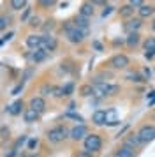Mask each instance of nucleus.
Masks as SVG:
<instances>
[{"label":"nucleus","mask_w":155,"mask_h":157,"mask_svg":"<svg viewBox=\"0 0 155 157\" xmlns=\"http://www.w3.org/2000/svg\"><path fill=\"white\" fill-rule=\"evenodd\" d=\"M16 154H18V150L11 148L9 152H6V157H16Z\"/></svg>","instance_id":"nucleus-45"},{"label":"nucleus","mask_w":155,"mask_h":157,"mask_svg":"<svg viewBox=\"0 0 155 157\" xmlns=\"http://www.w3.org/2000/svg\"><path fill=\"white\" fill-rule=\"evenodd\" d=\"M118 124V113H116V109L115 108H109V109H106V125H116Z\"/></svg>","instance_id":"nucleus-20"},{"label":"nucleus","mask_w":155,"mask_h":157,"mask_svg":"<svg viewBox=\"0 0 155 157\" xmlns=\"http://www.w3.org/2000/svg\"><path fill=\"white\" fill-rule=\"evenodd\" d=\"M129 4L132 6V7H136V9H139L143 4H145V0H129Z\"/></svg>","instance_id":"nucleus-39"},{"label":"nucleus","mask_w":155,"mask_h":157,"mask_svg":"<svg viewBox=\"0 0 155 157\" xmlns=\"http://www.w3.org/2000/svg\"><path fill=\"white\" fill-rule=\"evenodd\" d=\"M123 145H127V147H130V148H138V147H139V145H143V143L139 141V138H138V132H132V134H129L125 138V140H123Z\"/></svg>","instance_id":"nucleus-21"},{"label":"nucleus","mask_w":155,"mask_h":157,"mask_svg":"<svg viewBox=\"0 0 155 157\" xmlns=\"http://www.w3.org/2000/svg\"><path fill=\"white\" fill-rule=\"evenodd\" d=\"M23 86H25V83L21 81L20 85H16V86H14V88H13V92H11V95H18V94H20L21 90H23Z\"/></svg>","instance_id":"nucleus-38"},{"label":"nucleus","mask_w":155,"mask_h":157,"mask_svg":"<svg viewBox=\"0 0 155 157\" xmlns=\"http://www.w3.org/2000/svg\"><path fill=\"white\" fill-rule=\"evenodd\" d=\"M86 136H88V131H86V127H85L83 124H79V125H76V127H72L69 131V138L72 141H81Z\"/></svg>","instance_id":"nucleus-7"},{"label":"nucleus","mask_w":155,"mask_h":157,"mask_svg":"<svg viewBox=\"0 0 155 157\" xmlns=\"http://www.w3.org/2000/svg\"><path fill=\"white\" fill-rule=\"evenodd\" d=\"M32 72H34V69H27V71H25V74H23V79H21V81L25 83V81H27L30 76H32Z\"/></svg>","instance_id":"nucleus-42"},{"label":"nucleus","mask_w":155,"mask_h":157,"mask_svg":"<svg viewBox=\"0 0 155 157\" xmlns=\"http://www.w3.org/2000/svg\"><path fill=\"white\" fill-rule=\"evenodd\" d=\"M127 81H132V83H143L145 78L141 76L139 72H130V74H127Z\"/></svg>","instance_id":"nucleus-28"},{"label":"nucleus","mask_w":155,"mask_h":157,"mask_svg":"<svg viewBox=\"0 0 155 157\" xmlns=\"http://www.w3.org/2000/svg\"><path fill=\"white\" fill-rule=\"evenodd\" d=\"M67 138H69V131L65 127H62V125H56V127L49 129L48 132H46V140H48L49 143H53V145L65 141Z\"/></svg>","instance_id":"nucleus-1"},{"label":"nucleus","mask_w":155,"mask_h":157,"mask_svg":"<svg viewBox=\"0 0 155 157\" xmlns=\"http://www.w3.org/2000/svg\"><path fill=\"white\" fill-rule=\"evenodd\" d=\"M136 11H138V9L132 7L130 4H125V6H120L118 16H120V18H123V20H129V18H132V16H134V13H136Z\"/></svg>","instance_id":"nucleus-17"},{"label":"nucleus","mask_w":155,"mask_h":157,"mask_svg":"<svg viewBox=\"0 0 155 157\" xmlns=\"http://www.w3.org/2000/svg\"><path fill=\"white\" fill-rule=\"evenodd\" d=\"M30 108H34L37 113H42L44 109H46V101H44V97L42 95H35V97H32L30 99V104H28Z\"/></svg>","instance_id":"nucleus-13"},{"label":"nucleus","mask_w":155,"mask_h":157,"mask_svg":"<svg viewBox=\"0 0 155 157\" xmlns=\"http://www.w3.org/2000/svg\"><path fill=\"white\" fill-rule=\"evenodd\" d=\"M79 95L81 97H90V95H95V88L92 83H85V85L79 86Z\"/></svg>","instance_id":"nucleus-23"},{"label":"nucleus","mask_w":155,"mask_h":157,"mask_svg":"<svg viewBox=\"0 0 155 157\" xmlns=\"http://www.w3.org/2000/svg\"><path fill=\"white\" fill-rule=\"evenodd\" d=\"M72 23H74V27H78V29H81V30H85V32L90 34V18H85V16H81V14H76L72 18Z\"/></svg>","instance_id":"nucleus-9"},{"label":"nucleus","mask_w":155,"mask_h":157,"mask_svg":"<svg viewBox=\"0 0 155 157\" xmlns=\"http://www.w3.org/2000/svg\"><path fill=\"white\" fill-rule=\"evenodd\" d=\"M155 57V51H145V58L146 60H150V58H153Z\"/></svg>","instance_id":"nucleus-46"},{"label":"nucleus","mask_w":155,"mask_h":157,"mask_svg":"<svg viewBox=\"0 0 155 157\" xmlns=\"http://www.w3.org/2000/svg\"><path fill=\"white\" fill-rule=\"evenodd\" d=\"M146 101H148V104H153L155 102V92H150V95L146 97Z\"/></svg>","instance_id":"nucleus-44"},{"label":"nucleus","mask_w":155,"mask_h":157,"mask_svg":"<svg viewBox=\"0 0 155 157\" xmlns=\"http://www.w3.org/2000/svg\"><path fill=\"white\" fill-rule=\"evenodd\" d=\"M39 115L41 113H37L34 108H25V111H23V120L27 122V124H34V122L39 120Z\"/></svg>","instance_id":"nucleus-16"},{"label":"nucleus","mask_w":155,"mask_h":157,"mask_svg":"<svg viewBox=\"0 0 155 157\" xmlns=\"http://www.w3.org/2000/svg\"><path fill=\"white\" fill-rule=\"evenodd\" d=\"M93 48H95V50H97V51H100V50H102V44H100V43H97V41H95V43H93Z\"/></svg>","instance_id":"nucleus-47"},{"label":"nucleus","mask_w":155,"mask_h":157,"mask_svg":"<svg viewBox=\"0 0 155 157\" xmlns=\"http://www.w3.org/2000/svg\"><path fill=\"white\" fill-rule=\"evenodd\" d=\"M28 27H30V29H39V27H42V20L37 14L30 16V18H28Z\"/></svg>","instance_id":"nucleus-27"},{"label":"nucleus","mask_w":155,"mask_h":157,"mask_svg":"<svg viewBox=\"0 0 155 157\" xmlns=\"http://www.w3.org/2000/svg\"><path fill=\"white\" fill-rule=\"evenodd\" d=\"M28 16H30V7H25L23 9V14H21V21H25Z\"/></svg>","instance_id":"nucleus-41"},{"label":"nucleus","mask_w":155,"mask_h":157,"mask_svg":"<svg viewBox=\"0 0 155 157\" xmlns=\"http://www.w3.org/2000/svg\"><path fill=\"white\" fill-rule=\"evenodd\" d=\"M115 157H134V148L127 147V145H122L120 148H116Z\"/></svg>","instance_id":"nucleus-22"},{"label":"nucleus","mask_w":155,"mask_h":157,"mask_svg":"<svg viewBox=\"0 0 155 157\" xmlns=\"http://www.w3.org/2000/svg\"><path fill=\"white\" fill-rule=\"evenodd\" d=\"M7 25H9V18H6V16H0V32L6 29Z\"/></svg>","instance_id":"nucleus-37"},{"label":"nucleus","mask_w":155,"mask_h":157,"mask_svg":"<svg viewBox=\"0 0 155 157\" xmlns=\"http://www.w3.org/2000/svg\"><path fill=\"white\" fill-rule=\"evenodd\" d=\"M78 14L85 16V18H92V16L95 14V6H93L92 2H88V0H85L83 4L79 6V11H78Z\"/></svg>","instance_id":"nucleus-11"},{"label":"nucleus","mask_w":155,"mask_h":157,"mask_svg":"<svg viewBox=\"0 0 155 157\" xmlns=\"http://www.w3.org/2000/svg\"><path fill=\"white\" fill-rule=\"evenodd\" d=\"M88 2H92L93 6H102V7L108 6V0H88Z\"/></svg>","instance_id":"nucleus-40"},{"label":"nucleus","mask_w":155,"mask_h":157,"mask_svg":"<svg viewBox=\"0 0 155 157\" xmlns=\"http://www.w3.org/2000/svg\"><path fill=\"white\" fill-rule=\"evenodd\" d=\"M143 50L145 51H155V37H146L143 41Z\"/></svg>","instance_id":"nucleus-26"},{"label":"nucleus","mask_w":155,"mask_h":157,"mask_svg":"<svg viewBox=\"0 0 155 157\" xmlns=\"http://www.w3.org/2000/svg\"><path fill=\"white\" fill-rule=\"evenodd\" d=\"M9 6L13 11H23L28 6V0H9Z\"/></svg>","instance_id":"nucleus-25"},{"label":"nucleus","mask_w":155,"mask_h":157,"mask_svg":"<svg viewBox=\"0 0 155 157\" xmlns=\"http://www.w3.org/2000/svg\"><path fill=\"white\" fill-rule=\"evenodd\" d=\"M93 88H95V95H99V97H111V95H116L120 92L118 85H111V83H106V81L99 83V85H93Z\"/></svg>","instance_id":"nucleus-3"},{"label":"nucleus","mask_w":155,"mask_h":157,"mask_svg":"<svg viewBox=\"0 0 155 157\" xmlns=\"http://www.w3.org/2000/svg\"><path fill=\"white\" fill-rule=\"evenodd\" d=\"M7 111H9V113L13 115V117L20 115L21 111H25V109H23V101H14L13 104H11V106L7 108Z\"/></svg>","instance_id":"nucleus-24"},{"label":"nucleus","mask_w":155,"mask_h":157,"mask_svg":"<svg viewBox=\"0 0 155 157\" xmlns=\"http://www.w3.org/2000/svg\"><path fill=\"white\" fill-rule=\"evenodd\" d=\"M28 157H39V155H28Z\"/></svg>","instance_id":"nucleus-49"},{"label":"nucleus","mask_w":155,"mask_h":157,"mask_svg":"<svg viewBox=\"0 0 155 157\" xmlns=\"http://www.w3.org/2000/svg\"><path fill=\"white\" fill-rule=\"evenodd\" d=\"M141 43V36L139 32H130V34H127L125 37V46L127 48H130V50H134V48H138Z\"/></svg>","instance_id":"nucleus-14"},{"label":"nucleus","mask_w":155,"mask_h":157,"mask_svg":"<svg viewBox=\"0 0 155 157\" xmlns=\"http://www.w3.org/2000/svg\"><path fill=\"white\" fill-rule=\"evenodd\" d=\"M37 145H39V140H37V138L28 140V150H32V152H34V150L37 148Z\"/></svg>","instance_id":"nucleus-34"},{"label":"nucleus","mask_w":155,"mask_h":157,"mask_svg":"<svg viewBox=\"0 0 155 157\" xmlns=\"http://www.w3.org/2000/svg\"><path fill=\"white\" fill-rule=\"evenodd\" d=\"M25 44H27V48H30V50H39L41 44H42V36L30 34V36H27V39H25Z\"/></svg>","instance_id":"nucleus-12"},{"label":"nucleus","mask_w":155,"mask_h":157,"mask_svg":"<svg viewBox=\"0 0 155 157\" xmlns=\"http://www.w3.org/2000/svg\"><path fill=\"white\" fill-rule=\"evenodd\" d=\"M108 67L109 69H115V71H122V69H127L129 65H130V58L127 57L125 53H116V55H113L109 60H108Z\"/></svg>","instance_id":"nucleus-2"},{"label":"nucleus","mask_w":155,"mask_h":157,"mask_svg":"<svg viewBox=\"0 0 155 157\" xmlns=\"http://www.w3.org/2000/svg\"><path fill=\"white\" fill-rule=\"evenodd\" d=\"M86 37H88V32L78 29V27H72L70 30H67V32H65V39H67L70 44H81Z\"/></svg>","instance_id":"nucleus-6"},{"label":"nucleus","mask_w":155,"mask_h":157,"mask_svg":"<svg viewBox=\"0 0 155 157\" xmlns=\"http://www.w3.org/2000/svg\"><path fill=\"white\" fill-rule=\"evenodd\" d=\"M92 122H93V125H106V109H97V111H93L92 115Z\"/></svg>","instance_id":"nucleus-18"},{"label":"nucleus","mask_w":155,"mask_h":157,"mask_svg":"<svg viewBox=\"0 0 155 157\" xmlns=\"http://www.w3.org/2000/svg\"><path fill=\"white\" fill-rule=\"evenodd\" d=\"M56 27V23H55V20H48V21H44V25H42L41 29L44 30V32H51V30Z\"/></svg>","instance_id":"nucleus-31"},{"label":"nucleus","mask_w":155,"mask_h":157,"mask_svg":"<svg viewBox=\"0 0 155 157\" xmlns=\"http://www.w3.org/2000/svg\"><path fill=\"white\" fill-rule=\"evenodd\" d=\"M56 46H58V41H56L53 36H48V34H46V36H42L41 48H42L44 51H48V53H49V51H55Z\"/></svg>","instance_id":"nucleus-10"},{"label":"nucleus","mask_w":155,"mask_h":157,"mask_svg":"<svg viewBox=\"0 0 155 157\" xmlns=\"http://www.w3.org/2000/svg\"><path fill=\"white\" fill-rule=\"evenodd\" d=\"M111 13H113V6H104V11L100 13V16H102V18H108Z\"/></svg>","instance_id":"nucleus-36"},{"label":"nucleus","mask_w":155,"mask_h":157,"mask_svg":"<svg viewBox=\"0 0 155 157\" xmlns=\"http://www.w3.org/2000/svg\"><path fill=\"white\" fill-rule=\"evenodd\" d=\"M25 141H27V136H20L18 140H16V143H14V150H20V147H23L25 145Z\"/></svg>","instance_id":"nucleus-33"},{"label":"nucleus","mask_w":155,"mask_h":157,"mask_svg":"<svg viewBox=\"0 0 155 157\" xmlns=\"http://www.w3.org/2000/svg\"><path fill=\"white\" fill-rule=\"evenodd\" d=\"M34 64H41V62H44L46 58H48V51H44L42 48H39V50H32V53L30 55H27Z\"/></svg>","instance_id":"nucleus-15"},{"label":"nucleus","mask_w":155,"mask_h":157,"mask_svg":"<svg viewBox=\"0 0 155 157\" xmlns=\"http://www.w3.org/2000/svg\"><path fill=\"white\" fill-rule=\"evenodd\" d=\"M141 27H143V20H141L139 16L138 18H129L125 23H123V30H125L127 34H130V32H139Z\"/></svg>","instance_id":"nucleus-8"},{"label":"nucleus","mask_w":155,"mask_h":157,"mask_svg":"<svg viewBox=\"0 0 155 157\" xmlns=\"http://www.w3.org/2000/svg\"><path fill=\"white\" fill-rule=\"evenodd\" d=\"M62 88H63V97H69L70 94H72V90H74V83H67Z\"/></svg>","instance_id":"nucleus-32"},{"label":"nucleus","mask_w":155,"mask_h":157,"mask_svg":"<svg viewBox=\"0 0 155 157\" xmlns=\"http://www.w3.org/2000/svg\"><path fill=\"white\" fill-rule=\"evenodd\" d=\"M155 13V7L153 6H146V4H143L139 9H138V16H139L141 20H146V18H152Z\"/></svg>","instance_id":"nucleus-19"},{"label":"nucleus","mask_w":155,"mask_h":157,"mask_svg":"<svg viewBox=\"0 0 155 157\" xmlns=\"http://www.w3.org/2000/svg\"><path fill=\"white\" fill-rule=\"evenodd\" d=\"M53 95H55L56 99L63 97V88H62V86H55V88H53Z\"/></svg>","instance_id":"nucleus-35"},{"label":"nucleus","mask_w":155,"mask_h":157,"mask_svg":"<svg viewBox=\"0 0 155 157\" xmlns=\"http://www.w3.org/2000/svg\"><path fill=\"white\" fill-rule=\"evenodd\" d=\"M153 118H155V111H153Z\"/></svg>","instance_id":"nucleus-50"},{"label":"nucleus","mask_w":155,"mask_h":157,"mask_svg":"<svg viewBox=\"0 0 155 157\" xmlns=\"http://www.w3.org/2000/svg\"><path fill=\"white\" fill-rule=\"evenodd\" d=\"M138 138H139V141L143 143V145L153 141L155 140V125L153 124H145V125H141L139 131H138Z\"/></svg>","instance_id":"nucleus-5"},{"label":"nucleus","mask_w":155,"mask_h":157,"mask_svg":"<svg viewBox=\"0 0 155 157\" xmlns=\"http://www.w3.org/2000/svg\"><path fill=\"white\" fill-rule=\"evenodd\" d=\"M83 147H85L86 152L95 154V152H99V150L102 148V138L99 134H88L83 140Z\"/></svg>","instance_id":"nucleus-4"},{"label":"nucleus","mask_w":155,"mask_h":157,"mask_svg":"<svg viewBox=\"0 0 155 157\" xmlns=\"http://www.w3.org/2000/svg\"><path fill=\"white\" fill-rule=\"evenodd\" d=\"M152 30H153V32H155V18H153V20H152Z\"/></svg>","instance_id":"nucleus-48"},{"label":"nucleus","mask_w":155,"mask_h":157,"mask_svg":"<svg viewBox=\"0 0 155 157\" xmlns=\"http://www.w3.org/2000/svg\"><path fill=\"white\" fill-rule=\"evenodd\" d=\"M76 157H93V155H92V152H86V150H83V152L76 154Z\"/></svg>","instance_id":"nucleus-43"},{"label":"nucleus","mask_w":155,"mask_h":157,"mask_svg":"<svg viewBox=\"0 0 155 157\" xmlns=\"http://www.w3.org/2000/svg\"><path fill=\"white\" fill-rule=\"evenodd\" d=\"M56 2H58V0H37L39 7H42V9H49V7H53V6H56Z\"/></svg>","instance_id":"nucleus-30"},{"label":"nucleus","mask_w":155,"mask_h":157,"mask_svg":"<svg viewBox=\"0 0 155 157\" xmlns=\"http://www.w3.org/2000/svg\"><path fill=\"white\" fill-rule=\"evenodd\" d=\"M53 88H55L53 85H49V83H44V85L41 86L39 94H41L42 97H46V95H51V94H53Z\"/></svg>","instance_id":"nucleus-29"}]
</instances>
